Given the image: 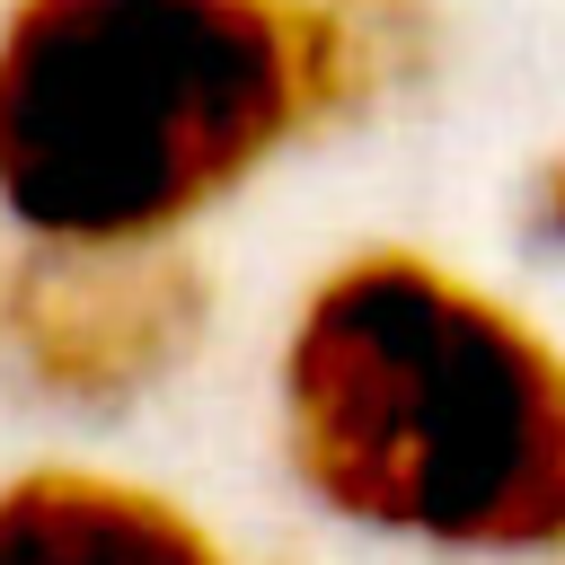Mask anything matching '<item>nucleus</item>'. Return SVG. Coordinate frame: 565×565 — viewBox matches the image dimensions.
<instances>
[{
    "instance_id": "obj_1",
    "label": "nucleus",
    "mask_w": 565,
    "mask_h": 565,
    "mask_svg": "<svg viewBox=\"0 0 565 565\" xmlns=\"http://www.w3.org/2000/svg\"><path fill=\"white\" fill-rule=\"evenodd\" d=\"M291 486L450 565L565 556V344L424 247L335 256L274 344Z\"/></svg>"
},
{
    "instance_id": "obj_2",
    "label": "nucleus",
    "mask_w": 565,
    "mask_h": 565,
    "mask_svg": "<svg viewBox=\"0 0 565 565\" xmlns=\"http://www.w3.org/2000/svg\"><path fill=\"white\" fill-rule=\"evenodd\" d=\"M309 141L291 0H9L0 221L168 247Z\"/></svg>"
},
{
    "instance_id": "obj_3",
    "label": "nucleus",
    "mask_w": 565,
    "mask_h": 565,
    "mask_svg": "<svg viewBox=\"0 0 565 565\" xmlns=\"http://www.w3.org/2000/svg\"><path fill=\"white\" fill-rule=\"evenodd\" d=\"M212 335V274L168 247H53L18 238L0 274V353L26 397L62 415H132L194 371Z\"/></svg>"
},
{
    "instance_id": "obj_4",
    "label": "nucleus",
    "mask_w": 565,
    "mask_h": 565,
    "mask_svg": "<svg viewBox=\"0 0 565 565\" xmlns=\"http://www.w3.org/2000/svg\"><path fill=\"white\" fill-rule=\"evenodd\" d=\"M0 565H247V556L150 477L35 459L0 477Z\"/></svg>"
},
{
    "instance_id": "obj_5",
    "label": "nucleus",
    "mask_w": 565,
    "mask_h": 565,
    "mask_svg": "<svg viewBox=\"0 0 565 565\" xmlns=\"http://www.w3.org/2000/svg\"><path fill=\"white\" fill-rule=\"evenodd\" d=\"M291 35L309 132L371 124L380 106L415 97L441 62V18L424 0H291Z\"/></svg>"
},
{
    "instance_id": "obj_6",
    "label": "nucleus",
    "mask_w": 565,
    "mask_h": 565,
    "mask_svg": "<svg viewBox=\"0 0 565 565\" xmlns=\"http://www.w3.org/2000/svg\"><path fill=\"white\" fill-rule=\"evenodd\" d=\"M530 230H539L547 247H565V159H547V168H539V194H530Z\"/></svg>"
}]
</instances>
